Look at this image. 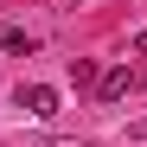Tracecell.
Masks as SVG:
<instances>
[{"instance_id":"cell-2","label":"cell","mask_w":147,"mask_h":147,"mask_svg":"<svg viewBox=\"0 0 147 147\" xmlns=\"http://www.w3.org/2000/svg\"><path fill=\"white\" fill-rule=\"evenodd\" d=\"M134 90V70L121 64V70H102V77H96V96H102V102H121V96Z\"/></svg>"},{"instance_id":"cell-3","label":"cell","mask_w":147,"mask_h":147,"mask_svg":"<svg viewBox=\"0 0 147 147\" xmlns=\"http://www.w3.org/2000/svg\"><path fill=\"white\" fill-rule=\"evenodd\" d=\"M32 45H38V38H32L26 26H0V51H32Z\"/></svg>"},{"instance_id":"cell-1","label":"cell","mask_w":147,"mask_h":147,"mask_svg":"<svg viewBox=\"0 0 147 147\" xmlns=\"http://www.w3.org/2000/svg\"><path fill=\"white\" fill-rule=\"evenodd\" d=\"M13 102L26 109V115H38V121H51V115H58V90H51V83H19Z\"/></svg>"},{"instance_id":"cell-5","label":"cell","mask_w":147,"mask_h":147,"mask_svg":"<svg viewBox=\"0 0 147 147\" xmlns=\"http://www.w3.org/2000/svg\"><path fill=\"white\" fill-rule=\"evenodd\" d=\"M134 51H141V58H147V32H141V38H134Z\"/></svg>"},{"instance_id":"cell-4","label":"cell","mask_w":147,"mask_h":147,"mask_svg":"<svg viewBox=\"0 0 147 147\" xmlns=\"http://www.w3.org/2000/svg\"><path fill=\"white\" fill-rule=\"evenodd\" d=\"M96 77H102V70H96V64H90V58H70V83H77V90H90V83H96Z\"/></svg>"}]
</instances>
